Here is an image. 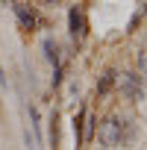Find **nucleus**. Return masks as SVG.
Returning a JSON list of instances; mask_svg holds the SVG:
<instances>
[{"label":"nucleus","instance_id":"f03ea898","mask_svg":"<svg viewBox=\"0 0 147 150\" xmlns=\"http://www.w3.org/2000/svg\"><path fill=\"white\" fill-rule=\"evenodd\" d=\"M115 83H118V88H121L124 97H129V100H141V77H138V74L124 71V74H118V77H115Z\"/></svg>","mask_w":147,"mask_h":150},{"label":"nucleus","instance_id":"423d86ee","mask_svg":"<svg viewBox=\"0 0 147 150\" xmlns=\"http://www.w3.org/2000/svg\"><path fill=\"white\" fill-rule=\"evenodd\" d=\"M44 53H47V62H50L53 68H59V47H56V41L44 38Z\"/></svg>","mask_w":147,"mask_h":150},{"label":"nucleus","instance_id":"f257e3e1","mask_svg":"<svg viewBox=\"0 0 147 150\" xmlns=\"http://www.w3.org/2000/svg\"><path fill=\"white\" fill-rule=\"evenodd\" d=\"M121 138H124V129H121V124H118L115 118L100 121V127H97V141H100V147H118Z\"/></svg>","mask_w":147,"mask_h":150},{"label":"nucleus","instance_id":"39448f33","mask_svg":"<svg viewBox=\"0 0 147 150\" xmlns=\"http://www.w3.org/2000/svg\"><path fill=\"white\" fill-rule=\"evenodd\" d=\"M86 118H88V112L83 109L77 118H74V138H77V147L86 141Z\"/></svg>","mask_w":147,"mask_h":150},{"label":"nucleus","instance_id":"1a4fd4ad","mask_svg":"<svg viewBox=\"0 0 147 150\" xmlns=\"http://www.w3.org/2000/svg\"><path fill=\"white\" fill-rule=\"evenodd\" d=\"M41 3H47V6H53V3H59V0H41Z\"/></svg>","mask_w":147,"mask_h":150},{"label":"nucleus","instance_id":"0eeeda50","mask_svg":"<svg viewBox=\"0 0 147 150\" xmlns=\"http://www.w3.org/2000/svg\"><path fill=\"white\" fill-rule=\"evenodd\" d=\"M115 77H118V74H115V71H106V74H103V77L97 80V91H100V94H106V91H109V88L115 86Z\"/></svg>","mask_w":147,"mask_h":150},{"label":"nucleus","instance_id":"20e7f679","mask_svg":"<svg viewBox=\"0 0 147 150\" xmlns=\"http://www.w3.org/2000/svg\"><path fill=\"white\" fill-rule=\"evenodd\" d=\"M15 9V18H18V24H21V30H27V33H33L35 27H38V18H35V12L27 6V3H15L12 6Z\"/></svg>","mask_w":147,"mask_h":150},{"label":"nucleus","instance_id":"7ed1b4c3","mask_svg":"<svg viewBox=\"0 0 147 150\" xmlns=\"http://www.w3.org/2000/svg\"><path fill=\"white\" fill-rule=\"evenodd\" d=\"M68 30H71V38L77 44L86 38V15H83L80 6H71V12H68Z\"/></svg>","mask_w":147,"mask_h":150},{"label":"nucleus","instance_id":"6e6552de","mask_svg":"<svg viewBox=\"0 0 147 150\" xmlns=\"http://www.w3.org/2000/svg\"><path fill=\"white\" fill-rule=\"evenodd\" d=\"M138 71H141V77H147V50L138 53Z\"/></svg>","mask_w":147,"mask_h":150}]
</instances>
